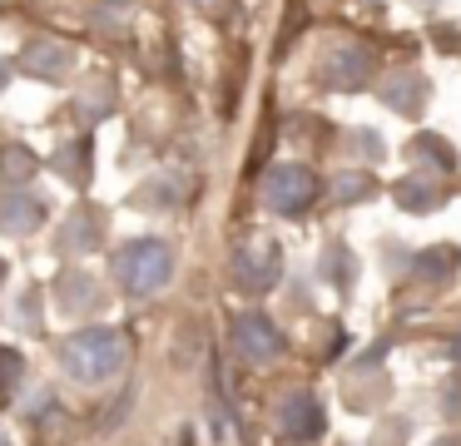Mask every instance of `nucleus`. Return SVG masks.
I'll return each instance as SVG.
<instances>
[{
	"label": "nucleus",
	"mask_w": 461,
	"mask_h": 446,
	"mask_svg": "<svg viewBox=\"0 0 461 446\" xmlns=\"http://www.w3.org/2000/svg\"><path fill=\"white\" fill-rule=\"evenodd\" d=\"M130 362V342L120 327H80L60 342V367L85 387H104L124 372Z\"/></svg>",
	"instance_id": "f257e3e1"
},
{
	"label": "nucleus",
	"mask_w": 461,
	"mask_h": 446,
	"mask_svg": "<svg viewBox=\"0 0 461 446\" xmlns=\"http://www.w3.org/2000/svg\"><path fill=\"white\" fill-rule=\"evenodd\" d=\"M110 268H114V283L130 297H149L174 278V248L164 238H130L110 258Z\"/></svg>",
	"instance_id": "f03ea898"
},
{
	"label": "nucleus",
	"mask_w": 461,
	"mask_h": 446,
	"mask_svg": "<svg viewBox=\"0 0 461 446\" xmlns=\"http://www.w3.org/2000/svg\"><path fill=\"white\" fill-rule=\"evenodd\" d=\"M318 174L308 164H278L273 174H263V208L278 218H303L318 204Z\"/></svg>",
	"instance_id": "7ed1b4c3"
},
{
	"label": "nucleus",
	"mask_w": 461,
	"mask_h": 446,
	"mask_svg": "<svg viewBox=\"0 0 461 446\" xmlns=\"http://www.w3.org/2000/svg\"><path fill=\"white\" fill-rule=\"evenodd\" d=\"M229 273H233V283L243 287V293H268L273 283H278V273H283V253H278V243H268V238H253V243H239L233 248V258H229Z\"/></svg>",
	"instance_id": "20e7f679"
},
{
	"label": "nucleus",
	"mask_w": 461,
	"mask_h": 446,
	"mask_svg": "<svg viewBox=\"0 0 461 446\" xmlns=\"http://www.w3.org/2000/svg\"><path fill=\"white\" fill-rule=\"evenodd\" d=\"M372 75H377V50L372 45H338V50H328V59H322L328 89H342V95L367 89Z\"/></svg>",
	"instance_id": "39448f33"
},
{
	"label": "nucleus",
	"mask_w": 461,
	"mask_h": 446,
	"mask_svg": "<svg viewBox=\"0 0 461 446\" xmlns=\"http://www.w3.org/2000/svg\"><path fill=\"white\" fill-rule=\"evenodd\" d=\"M233 347H239L243 362L263 367L283 352V332H278V323L263 317V313H239L233 317Z\"/></svg>",
	"instance_id": "423d86ee"
},
{
	"label": "nucleus",
	"mask_w": 461,
	"mask_h": 446,
	"mask_svg": "<svg viewBox=\"0 0 461 446\" xmlns=\"http://www.w3.org/2000/svg\"><path fill=\"white\" fill-rule=\"evenodd\" d=\"M45 218H50V208H45L41 198L31 194V188L11 184L5 194H0V233L25 238V233H35V228H41Z\"/></svg>",
	"instance_id": "0eeeda50"
},
{
	"label": "nucleus",
	"mask_w": 461,
	"mask_h": 446,
	"mask_svg": "<svg viewBox=\"0 0 461 446\" xmlns=\"http://www.w3.org/2000/svg\"><path fill=\"white\" fill-rule=\"evenodd\" d=\"M278 426L288 441H318L322 426H328V412H322V402L312 392H293L288 402L278 406Z\"/></svg>",
	"instance_id": "6e6552de"
},
{
	"label": "nucleus",
	"mask_w": 461,
	"mask_h": 446,
	"mask_svg": "<svg viewBox=\"0 0 461 446\" xmlns=\"http://www.w3.org/2000/svg\"><path fill=\"white\" fill-rule=\"evenodd\" d=\"M21 69L35 79H65L75 69V50L65 40H31L21 50Z\"/></svg>",
	"instance_id": "1a4fd4ad"
},
{
	"label": "nucleus",
	"mask_w": 461,
	"mask_h": 446,
	"mask_svg": "<svg viewBox=\"0 0 461 446\" xmlns=\"http://www.w3.org/2000/svg\"><path fill=\"white\" fill-rule=\"evenodd\" d=\"M382 99H387V109H397V114H421L427 99H431V85L417 69H397V75L382 85Z\"/></svg>",
	"instance_id": "9d476101"
},
{
	"label": "nucleus",
	"mask_w": 461,
	"mask_h": 446,
	"mask_svg": "<svg viewBox=\"0 0 461 446\" xmlns=\"http://www.w3.org/2000/svg\"><path fill=\"white\" fill-rule=\"evenodd\" d=\"M55 303H60L65 313H85V307H104V293L90 273H75L70 268V273L55 278Z\"/></svg>",
	"instance_id": "9b49d317"
},
{
	"label": "nucleus",
	"mask_w": 461,
	"mask_h": 446,
	"mask_svg": "<svg viewBox=\"0 0 461 446\" xmlns=\"http://www.w3.org/2000/svg\"><path fill=\"white\" fill-rule=\"evenodd\" d=\"M100 233H104V223L95 218V208H75V214L65 218V228L55 233V248H60V253H90V248L100 243Z\"/></svg>",
	"instance_id": "f8f14e48"
},
{
	"label": "nucleus",
	"mask_w": 461,
	"mask_h": 446,
	"mask_svg": "<svg viewBox=\"0 0 461 446\" xmlns=\"http://www.w3.org/2000/svg\"><path fill=\"white\" fill-rule=\"evenodd\" d=\"M456 263H461V253L451 243H431L411 258V278H417V283H447V278L456 273Z\"/></svg>",
	"instance_id": "ddd939ff"
},
{
	"label": "nucleus",
	"mask_w": 461,
	"mask_h": 446,
	"mask_svg": "<svg viewBox=\"0 0 461 446\" xmlns=\"http://www.w3.org/2000/svg\"><path fill=\"white\" fill-rule=\"evenodd\" d=\"M50 168L60 178H70V184H85L90 178V134H75L70 144H60L50 154Z\"/></svg>",
	"instance_id": "4468645a"
},
{
	"label": "nucleus",
	"mask_w": 461,
	"mask_h": 446,
	"mask_svg": "<svg viewBox=\"0 0 461 446\" xmlns=\"http://www.w3.org/2000/svg\"><path fill=\"white\" fill-rule=\"evenodd\" d=\"M397 204L407 208V214H431V208L441 204V184L431 174H407L397 184Z\"/></svg>",
	"instance_id": "2eb2a0df"
},
{
	"label": "nucleus",
	"mask_w": 461,
	"mask_h": 446,
	"mask_svg": "<svg viewBox=\"0 0 461 446\" xmlns=\"http://www.w3.org/2000/svg\"><path fill=\"white\" fill-rule=\"evenodd\" d=\"M377 194V178L362 174V168H348V174H332L328 184V204H362V198Z\"/></svg>",
	"instance_id": "dca6fc26"
},
{
	"label": "nucleus",
	"mask_w": 461,
	"mask_h": 446,
	"mask_svg": "<svg viewBox=\"0 0 461 446\" xmlns=\"http://www.w3.org/2000/svg\"><path fill=\"white\" fill-rule=\"evenodd\" d=\"M411 154L431 159V174H447V168H456V149H451L447 139H437V134H417V139H411Z\"/></svg>",
	"instance_id": "f3484780"
},
{
	"label": "nucleus",
	"mask_w": 461,
	"mask_h": 446,
	"mask_svg": "<svg viewBox=\"0 0 461 446\" xmlns=\"http://www.w3.org/2000/svg\"><path fill=\"white\" fill-rule=\"evenodd\" d=\"M21 382H25V357L15 347H0V406L21 392Z\"/></svg>",
	"instance_id": "a211bd4d"
},
{
	"label": "nucleus",
	"mask_w": 461,
	"mask_h": 446,
	"mask_svg": "<svg viewBox=\"0 0 461 446\" xmlns=\"http://www.w3.org/2000/svg\"><path fill=\"white\" fill-rule=\"evenodd\" d=\"M0 168H5V178H11V184H25V178L41 168V159H35L25 144H5V149H0Z\"/></svg>",
	"instance_id": "6ab92c4d"
},
{
	"label": "nucleus",
	"mask_w": 461,
	"mask_h": 446,
	"mask_svg": "<svg viewBox=\"0 0 461 446\" xmlns=\"http://www.w3.org/2000/svg\"><path fill=\"white\" fill-rule=\"evenodd\" d=\"M322 278H332L338 287H348L352 283V253L342 243H332L328 253H322Z\"/></svg>",
	"instance_id": "aec40b11"
},
{
	"label": "nucleus",
	"mask_w": 461,
	"mask_h": 446,
	"mask_svg": "<svg viewBox=\"0 0 461 446\" xmlns=\"http://www.w3.org/2000/svg\"><path fill=\"white\" fill-rule=\"evenodd\" d=\"M179 198H184V178H159L140 194V204H179Z\"/></svg>",
	"instance_id": "412c9836"
},
{
	"label": "nucleus",
	"mask_w": 461,
	"mask_h": 446,
	"mask_svg": "<svg viewBox=\"0 0 461 446\" xmlns=\"http://www.w3.org/2000/svg\"><path fill=\"white\" fill-rule=\"evenodd\" d=\"M441 416H461V372H451L441 387Z\"/></svg>",
	"instance_id": "4be33fe9"
},
{
	"label": "nucleus",
	"mask_w": 461,
	"mask_h": 446,
	"mask_svg": "<svg viewBox=\"0 0 461 446\" xmlns=\"http://www.w3.org/2000/svg\"><path fill=\"white\" fill-rule=\"evenodd\" d=\"M352 149H357V154H367V159L387 154V149H382V139H377V129H352Z\"/></svg>",
	"instance_id": "5701e85b"
},
{
	"label": "nucleus",
	"mask_w": 461,
	"mask_h": 446,
	"mask_svg": "<svg viewBox=\"0 0 461 446\" xmlns=\"http://www.w3.org/2000/svg\"><path fill=\"white\" fill-rule=\"evenodd\" d=\"M5 79H11V65H5V59H0V85H5Z\"/></svg>",
	"instance_id": "b1692460"
},
{
	"label": "nucleus",
	"mask_w": 461,
	"mask_h": 446,
	"mask_svg": "<svg viewBox=\"0 0 461 446\" xmlns=\"http://www.w3.org/2000/svg\"><path fill=\"white\" fill-rule=\"evenodd\" d=\"M431 446H461V441H451V436H441V441H431Z\"/></svg>",
	"instance_id": "393cba45"
},
{
	"label": "nucleus",
	"mask_w": 461,
	"mask_h": 446,
	"mask_svg": "<svg viewBox=\"0 0 461 446\" xmlns=\"http://www.w3.org/2000/svg\"><path fill=\"white\" fill-rule=\"evenodd\" d=\"M194 5H219V0H194Z\"/></svg>",
	"instance_id": "a878e982"
},
{
	"label": "nucleus",
	"mask_w": 461,
	"mask_h": 446,
	"mask_svg": "<svg viewBox=\"0 0 461 446\" xmlns=\"http://www.w3.org/2000/svg\"><path fill=\"white\" fill-rule=\"evenodd\" d=\"M0 446H11V436H5V432H0Z\"/></svg>",
	"instance_id": "bb28decb"
},
{
	"label": "nucleus",
	"mask_w": 461,
	"mask_h": 446,
	"mask_svg": "<svg viewBox=\"0 0 461 446\" xmlns=\"http://www.w3.org/2000/svg\"><path fill=\"white\" fill-rule=\"evenodd\" d=\"M0 283H5V263H0Z\"/></svg>",
	"instance_id": "cd10ccee"
}]
</instances>
